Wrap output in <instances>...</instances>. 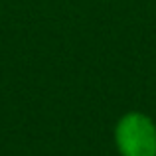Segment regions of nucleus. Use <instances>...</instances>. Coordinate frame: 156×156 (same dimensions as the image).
<instances>
[{"label":"nucleus","instance_id":"obj_1","mask_svg":"<svg viewBox=\"0 0 156 156\" xmlns=\"http://www.w3.org/2000/svg\"><path fill=\"white\" fill-rule=\"evenodd\" d=\"M113 140L119 156H156V122L140 111H129L115 125Z\"/></svg>","mask_w":156,"mask_h":156}]
</instances>
